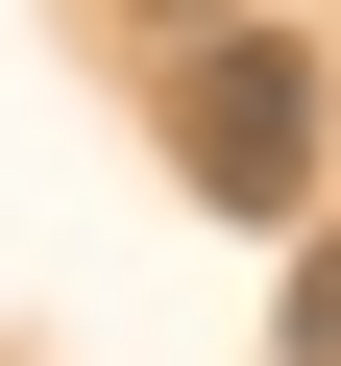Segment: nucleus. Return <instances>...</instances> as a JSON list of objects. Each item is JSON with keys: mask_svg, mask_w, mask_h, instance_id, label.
I'll return each instance as SVG.
<instances>
[{"mask_svg": "<svg viewBox=\"0 0 341 366\" xmlns=\"http://www.w3.org/2000/svg\"><path fill=\"white\" fill-rule=\"evenodd\" d=\"M170 147H195V196H244V220H268V196H317V74L244 25V49L170 74Z\"/></svg>", "mask_w": 341, "mask_h": 366, "instance_id": "f257e3e1", "label": "nucleus"}, {"mask_svg": "<svg viewBox=\"0 0 341 366\" xmlns=\"http://www.w3.org/2000/svg\"><path fill=\"white\" fill-rule=\"evenodd\" d=\"M292 366H341V244H317V269H292Z\"/></svg>", "mask_w": 341, "mask_h": 366, "instance_id": "f03ea898", "label": "nucleus"}]
</instances>
